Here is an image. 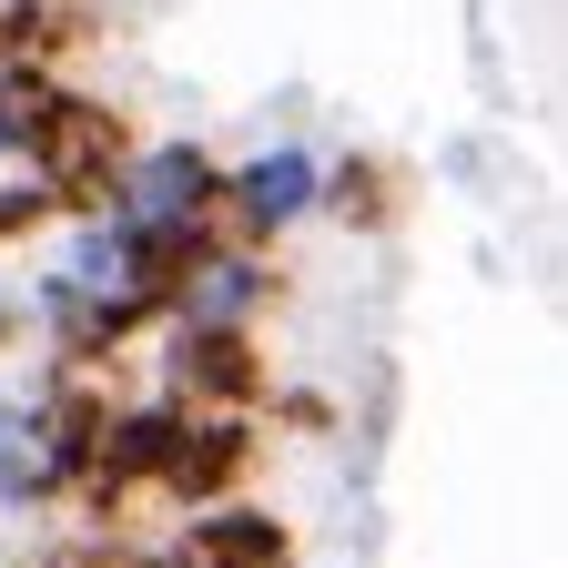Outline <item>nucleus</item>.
Wrapping results in <instances>:
<instances>
[{"instance_id":"obj_1","label":"nucleus","mask_w":568,"mask_h":568,"mask_svg":"<svg viewBox=\"0 0 568 568\" xmlns=\"http://www.w3.org/2000/svg\"><path fill=\"white\" fill-rule=\"evenodd\" d=\"M102 406L92 396H0V508H51L82 487V447H92Z\"/></svg>"},{"instance_id":"obj_2","label":"nucleus","mask_w":568,"mask_h":568,"mask_svg":"<svg viewBox=\"0 0 568 568\" xmlns=\"http://www.w3.org/2000/svg\"><path fill=\"white\" fill-rule=\"evenodd\" d=\"M213 203H224V173H213L193 142H142V153H122L112 183H102V213H122V224H142V234H203Z\"/></svg>"},{"instance_id":"obj_3","label":"nucleus","mask_w":568,"mask_h":568,"mask_svg":"<svg viewBox=\"0 0 568 568\" xmlns=\"http://www.w3.org/2000/svg\"><path fill=\"white\" fill-rule=\"evenodd\" d=\"M315 183H325V163L295 153V142H274V153H254V163L224 173V213H234L244 234H284V224L315 213Z\"/></svg>"},{"instance_id":"obj_4","label":"nucleus","mask_w":568,"mask_h":568,"mask_svg":"<svg viewBox=\"0 0 568 568\" xmlns=\"http://www.w3.org/2000/svg\"><path fill=\"white\" fill-rule=\"evenodd\" d=\"M163 568H284V528H274V508L213 497V508H193V528L163 548Z\"/></svg>"},{"instance_id":"obj_5","label":"nucleus","mask_w":568,"mask_h":568,"mask_svg":"<svg viewBox=\"0 0 568 568\" xmlns=\"http://www.w3.org/2000/svg\"><path fill=\"white\" fill-rule=\"evenodd\" d=\"M264 386L244 325H173V396L183 406H244Z\"/></svg>"},{"instance_id":"obj_6","label":"nucleus","mask_w":568,"mask_h":568,"mask_svg":"<svg viewBox=\"0 0 568 568\" xmlns=\"http://www.w3.org/2000/svg\"><path fill=\"white\" fill-rule=\"evenodd\" d=\"M61 203H71V193H61L51 173H31V163H21V183H0V244H21V234H41V224H51Z\"/></svg>"},{"instance_id":"obj_7","label":"nucleus","mask_w":568,"mask_h":568,"mask_svg":"<svg viewBox=\"0 0 568 568\" xmlns=\"http://www.w3.org/2000/svg\"><path fill=\"white\" fill-rule=\"evenodd\" d=\"M61 568H163V558H132V548H71Z\"/></svg>"},{"instance_id":"obj_8","label":"nucleus","mask_w":568,"mask_h":568,"mask_svg":"<svg viewBox=\"0 0 568 568\" xmlns=\"http://www.w3.org/2000/svg\"><path fill=\"white\" fill-rule=\"evenodd\" d=\"M21 163V142H11V102H0V173H11Z\"/></svg>"},{"instance_id":"obj_9","label":"nucleus","mask_w":568,"mask_h":568,"mask_svg":"<svg viewBox=\"0 0 568 568\" xmlns=\"http://www.w3.org/2000/svg\"><path fill=\"white\" fill-rule=\"evenodd\" d=\"M0 71H21V41H11V11H0Z\"/></svg>"}]
</instances>
